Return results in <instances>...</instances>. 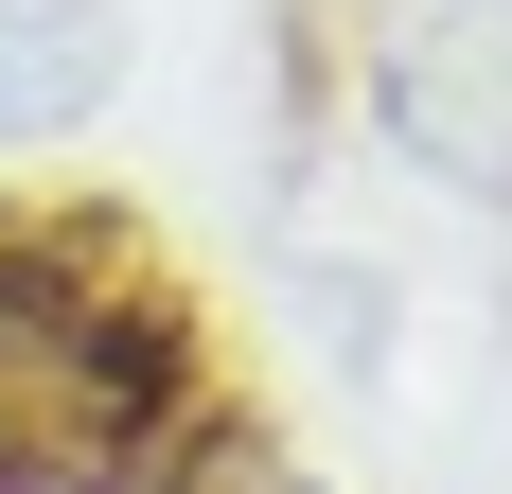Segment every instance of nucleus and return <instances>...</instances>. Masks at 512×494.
I'll return each mask as SVG.
<instances>
[{"label": "nucleus", "instance_id": "nucleus-1", "mask_svg": "<svg viewBox=\"0 0 512 494\" xmlns=\"http://www.w3.org/2000/svg\"><path fill=\"white\" fill-rule=\"evenodd\" d=\"M177 406H195V353L159 300L53 265V230H0V494L124 477L142 442H177Z\"/></svg>", "mask_w": 512, "mask_h": 494}, {"label": "nucleus", "instance_id": "nucleus-2", "mask_svg": "<svg viewBox=\"0 0 512 494\" xmlns=\"http://www.w3.org/2000/svg\"><path fill=\"white\" fill-rule=\"evenodd\" d=\"M124 0H0V142H53L124 89Z\"/></svg>", "mask_w": 512, "mask_h": 494}, {"label": "nucleus", "instance_id": "nucleus-3", "mask_svg": "<svg viewBox=\"0 0 512 494\" xmlns=\"http://www.w3.org/2000/svg\"><path fill=\"white\" fill-rule=\"evenodd\" d=\"M177 494H318L283 442H177Z\"/></svg>", "mask_w": 512, "mask_h": 494}]
</instances>
